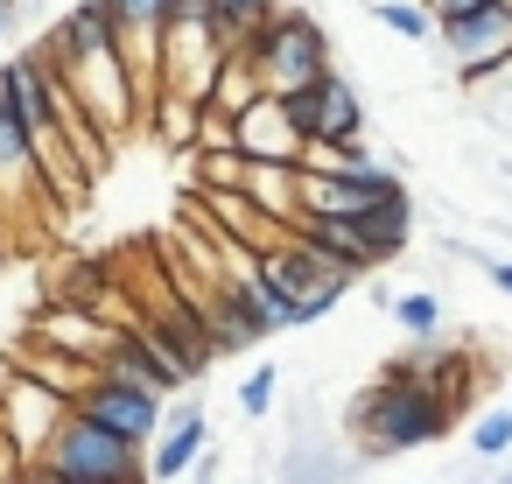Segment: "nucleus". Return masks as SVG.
I'll return each instance as SVG.
<instances>
[{"label": "nucleus", "mask_w": 512, "mask_h": 484, "mask_svg": "<svg viewBox=\"0 0 512 484\" xmlns=\"http://www.w3.org/2000/svg\"><path fill=\"white\" fill-rule=\"evenodd\" d=\"M274 85H267V71H260V57H253V43H232L225 50V64H218V78H211V99L204 106H218V113H246L253 99H267Z\"/></svg>", "instance_id": "ddd939ff"}, {"label": "nucleus", "mask_w": 512, "mask_h": 484, "mask_svg": "<svg viewBox=\"0 0 512 484\" xmlns=\"http://www.w3.org/2000/svg\"><path fill=\"white\" fill-rule=\"evenodd\" d=\"M428 8H435V22H463V15L491 8V0H428Z\"/></svg>", "instance_id": "b1692460"}, {"label": "nucleus", "mask_w": 512, "mask_h": 484, "mask_svg": "<svg viewBox=\"0 0 512 484\" xmlns=\"http://www.w3.org/2000/svg\"><path fill=\"white\" fill-rule=\"evenodd\" d=\"M120 22H148V29H169V0H120Z\"/></svg>", "instance_id": "5701e85b"}, {"label": "nucleus", "mask_w": 512, "mask_h": 484, "mask_svg": "<svg viewBox=\"0 0 512 484\" xmlns=\"http://www.w3.org/2000/svg\"><path fill=\"white\" fill-rule=\"evenodd\" d=\"M36 484H141L148 477V442L92 421L78 400H71V421L57 428V442L29 463Z\"/></svg>", "instance_id": "f03ea898"}, {"label": "nucleus", "mask_w": 512, "mask_h": 484, "mask_svg": "<svg viewBox=\"0 0 512 484\" xmlns=\"http://www.w3.org/2000/svg\"><path fill=\"white\" fill-rule=\"evenodd\" d=\"M491 281H498V288L512 295V260H491Z\"/></svg>", "instance_id": "a878e982"}, {"label": "nucleus", "mask_w": 512, "mask_h": 484, "mask_svg": "<svg viewBox=\"0 0 512 484\" xmlns=\"http://www.w3.org/2000/svg\"><path fill=\"white\" fill-rule=\"evenodd\" d=\"M8 358H15L29 379H43V386H57V393H71V400L99 379V365H92V358H78V351H71V344H57V337H36V330H29L22 344H8Z\"/></svg>", "instance_id": "f8f14e48"}, {"label": "nucleus", "mask_w": 512, "mask_h": 484, "mask_svg": "<svg viewBox=\"0 0 512 484\" xmlns=\"http://www.w3.org/2000/svg\"><path fill=\"white\" fill-rule=\"evenodd\" d=\"M302 239H309V246H323L330 260H344L351 274H372V267H379V253H372V239L358 232V218H337V211H302Z\"/></svg>", "instance_id": "2eb2a0df"}, {"label": "nucleus", "mask_w": 512, "mask_h": 484, "mask_svg": "<svg viewBox=\"0 0 512 484\" xmlns=\"http://www.w3.org/2000/svg\"><path fill=\"white\" fill-rule=\"evenodd\" d=\"M211 449V421H204V407L197 400H169V421H162V435H155V456H148V477H190L197 470V456Z\"/></svg>", "instance_id": "9b49d317"}, {"label": "nucleus", "mask_w": 512, "mask_h": 484, "mask_svg": "<svg viewBox=\"0 0 512 484\" xmlns=\"http://www.w3.org/2000/svg\"><path fill=\"white\" fill-rule=\"evenodd\" d=\"M463 92H470L477 120H491L498 134H512V57L491 64V71H477V78H463Z\"/></svg>", "instance_id": "f3484780"}, {"label": "nucleus", "mask_w": 512, "mask_h": 484, "mask_svg": "<svg viewBox=\"0 0 512 484\" xmlns=\"http://www.w3.org/2000/svg\"><path fill=\"white\" fill-rule=\"evenodd\" d=\"M442 50L456 64V78H477L491 64L512 57V0H491V8L463 15V22H442Z\"/></svg>", "instance_id": "1a4fd4ad"}, {"label": "nucleus", "mask_w": 512, "mask_h": 484, "mask_svg": "<svg viewBox=\"0 0 512 484\" xmlns=\"http://www.w3.org/2000/svg\"><path fill=\"white\" fill-rule=\"evenodd\" d=\"M50 64L78 85V99L92 106V120H99L106 134H127V127L141 120V92H134V71H127V50H120V43H92V50L50 57Z\"/></svg>", "instance_id": "20e7f679"}, {"label": "nucleus", "mask_w": 512, "mask_h": 484, "mask_svg": "<svg viewBox=\"0 0 512 484\" xmlns=\"http://www.w3.org/2000/svg\"><path fill=\"white\" fill-rule=\"evenodd\" d=\"M0 421H8V435L22 442V456H43V449L57 442V428L71 421V393H57V386L15 372L8 393H0Z\"/></svg>", "instance_id": "0eeeda50"}, {"label": "nucleus", "mask_w": 512, "mask_h": 484, "mask_svg": "<svg viewBox=\"0 0 512 484\" xmlns=\"http://www.w3.org/2000/svg\"><path fill=\"white\" fill-rule=\"evenodd\" d=\"M15 29V0H0V36H8Z\"/></svg>", "instance_id": "bb28decb"}, {"label": "nucleus", "mask_w": 512, "mask_h": 484, "mask_svg": "<svg viewBox=\"0 0 512 484\" xmlns=\"http://www.w3.org/2000/svg\"><path fill=\"white\" fill-rule=\"evenodd\" d=\"M267 218L281 225H302V162H246V183H239Z\"/></svg>", "instance_id": "4468645a"}, {"label": "nucleus", "mask_w": 512, "mask_h": 484, "mask_svg": "<svg viewBox=\"0 0 512 484\" xmlns=\"http://www.w3.org/2000/svg\"><path fill=\"white\" fill-rule=\"evenodd\" d=\"M197 120H204V99H190V92H162V106L148 113L155 141H162V148H176V155H190V148H197Z\"/></svg>", "instance_id": "dca6fc26"}, {"label": "nucleus", "mask_w": 512, "mask_h": 484, "mask_svg": "<svg viewBox=\"0 0 512 484\" xmlns=\"http://www.w3.org/2000/svg\"><path fill=\"white\" fill-rule=\"evenodd\" d=\"M470 442H477V456H505L512 449V414H484L470 428Z\"/></svg>", "instance_id": "4be33fe9"}, {"label": "nucleus", "mask_w": 512, "mask_h": 484, "mask_svg": "<svg viewBox=\"0 0 512 484\" xmlns=\"http://www.w3.org/2000/svg\"><path fill=\"white\" fill-rule=\"evenodd\" d=\"M393 36H407V43H428V36H442V22H435V8H428V0H379V8H372Z\"/></svg>", "instance_id": "a211bd4d"}, {"label": "nucleus", "mask_w": 512, "mask_h": 484, "mask_svg": "<svg viewBox=\"0 0 512 484\" xmlns=\"http://www.w3.org/2000/svg\"><path fill=\"white\" fill-rule=\"evenodd\" d=\"M78 407L92 421H106V428L134 435V442H155L162 421H169V393H148V386H127V379H106V372L78 393Z\"/></svg>", "instance_id": "6e6552de"}, {"label": "nucleus", "mask_w": 512, "mask_h": 484, "mask_svg": "<svg viewBox=\"0 0 512 484\" xmlns=\"http://www.w3.org/2000/svg\"><path fill=\"white\" fill-rule=\"evenodd\" d=\"M393 323H400L407 337H435V330H442V302H435L428 288H414V295H393Z\"/></svg>", "instance_id": "aec40b11"}, {"label": "nucleus", "mask_w": 512, "mask_h": 484, "mask_svg": "<svg viewBox=\"0 0 512 484\" xmlns=\"http://www.w3.org/2000/svg\"><path fill=\"white\" fill-rule=\"evenodd\" d=\"M225 50H232V36L211 15H169V29H162V78H169V92L211 99V78H218Z\"/></svg>", "instance_id": "39448f33"}, {"label": "nucleus", "mask_w": 512, "mask_h": 484, "mask_svg": "<svg viewBox=\"0 0 512 484\" xmlns=\"http://www.w3.org/2000/svg\"><path fill=\"white\" fill-rule=\"evenodd\" d=\"M274 15V0H211V22L232 36V43H253V29Z\"/></svg>", "instance_id": "6ab92c4d"}, {"label": "nucleus", "mask_w": 512, "mask_h": 484, "mask_svg": "<svg viewBox=\"0 0 512 484\" xmlns=\"http://www.w3.org/2000/svg\"><path fill=\"white\" fill-rule=\"evenodd\" d=\"M239 148H246L253 162H302L309 134L295 127L288 99H281V92H267V99H253V106L239 113Z\"/></svg>", "instance_id": "9d476101"}, {"label": "nucleus", "mask_w": 512, "mask_h": 484, "mask_svg": "<svg viewBox=\"0 0 512 484\" xmlns=\"http://www.w3.org/2000/svg\"><path fill=\"white\" fill-rule=\"evenodd\" d=\"M281 99H288V113H295V127L309 141H365V106H358V92H351L344 71H330L316 85H295Z\"/></svg>", "instance_id": "423d86ee"}, {"label": "nucleus", "mask_w": 512, "mask_h": 484, "mask_svg": "<svg viewBox=\"0 0 512 484\" xmlns=\"http://www.w3.org/2000/svg\"><path fill=\"white\" fill-rule=\"evenodd\" d=\"M449 393H435L428 379L414 372H379L372 393H358L351 407V428H358V449L365 456H400V449H421L449 428Z\"/></svg>", "instance_id": "f257e3e1"}, {"label": "nucleus", "mask_w": 512, "mask_h": 484, "mask_svg": "<svg viewBox=\"0 0 512 484\" xmlns=\"http://www.w3.org/2000/svg\"><path fill=\"white\" fill-rule=\"evenodd\" d=\"M169 15H211V0H169Z\"/></svg>", "instance_id": "393cba45"}, {"label": "nucleus", "mask_w": 512, "mask_h": 484, "mask_svg": "<svg viewBox=\"0 0 512 484\" xmlns=\"http://www.w3.org/2000/svg\"><path fill=\"white\" fill-rule=\"evenodd\" d=\"M253 57H260V71H267L274 92H295V85H316V78L337 71L330 64V36H323V22L309 8H274L253 29Z\"/></svg>", "instance_id": "7ed1b4c3"}, {"label": "nucleus", "mask_w": 512, "mask_h": 484, "mask_svg": "<svg viewBox=\"0 0 512 484\" xmlns=\"http://www.w3.org/2000/svg\"><path fill=\"white\" fill-rule=\"evenodd\" d=\"M274 393H281V372H274V365L246 372V386H239V414H246V421H267V414H274Z\"/></svg>", "instance_id": "412c9836"}]
</instances>
